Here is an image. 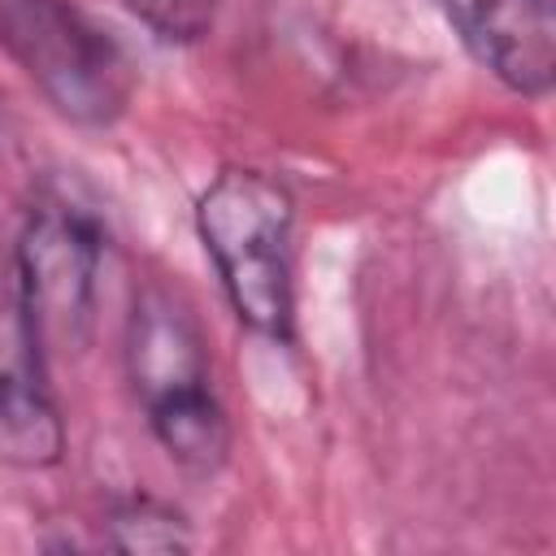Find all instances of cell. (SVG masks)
Masks as SVG:
<instances>
[{"label":"cell","instance_id":"cell-1","mask_svg":"<svg viewBox=\"0 0 556 556\" xmlns=\"http://www.w3.org/2000/svg\"><path fill=\"white\" fill-rule=\"evenodd\" d=\"M126 369L165 456L191 478H213L230 456V421L213 391L204 334L174 291L143 287L135 295Z\"/></svg>","mask_w":556,"mask_h":556},{"label":"cell","instance_id":"cell-8","mask_svg":"<svg viewBox=\"0 0 556 556\" xmlns=\"http://www.w3.org/2000/svg\"><path fill=\"white\" fill-rule=\"evenodd\" d=\"M148 30L169 43H191L213 26L217 0H122Z\"/></svg>","mask_w":556,"mask_h":556},{"label":"cell","instance_id":"cell-7","mask_svg":"<svg viewBox=\"0 0 556 556\" xmlns=\"http://www.w3.org/2000/svg\"><path fill=\"white\" fill-rule=\"evenodd\" d=\"M113 547H122V552H187L191 539L169 508H161L152 500H130L113 513Z\"/></svg>","mask_w":556,"mask_h":556},{"label":"cell","instance_id":"cell-3","mask_svg":"<svg viewBox=\"0 0 556 556\" xmlns=\"http://www.w3.org/2000/svg\"><path fill=\"white\" fill-rule=\"evenodd\" d=\"M0 39L70 122L109 126L122 117L135 87L130 61L70 0H0Z\"/></svg>","mask_w":556,"mask_h":556},{"label":"cell","instance_id":"cell-5","mask_svg":"<svg viewBox=\"0 0 556 556\" xmlns=\"http://www.w3.org/2000/svg\"><path fill=\"white\" fill-rule=\"evenodd\" d=\"M65 430L43 382V348L17 278L0 274V456L26 469L56 465Z\"/></svg>","mask_w":556,"mask_h":556},{"label":"cell","instance_id":"cell-2","mask_svg":"<svg viewBox=\"0 0 556 556\" xmlns=\"http://www.w3.org/2000/svg\"><path fill=\"white\" fill-rule=\"evenodd\" d=\"M291 222V191L261 169H222L195 204V230L217 265L230 308L243 326L278 343L295 330Z\"/></svg>","mask_w":556,"mask_h":556},{"label":"cell","instance_id":"cell-4","mask_svg":"<svg viewBox=\"0 0 556 556\" xmlns=\"http://www.w3.org/2000/svg\"><path fill=\"white\" fill-rule=\"evenodd\" d=\"M104 239L91 213L74 204H43L30 213L17 248V291L39 334V348H78L91 326L96 274H100Z\"/></svg>","mask_w":556,"mask_h":556},{"label":"cell","instance_id":"cell-6","mask_svg":"<svg viewBox=\"0 0 556 556\" xmlns=\"http://www.w3.org/2000/svg\"><path fill=\"white\" fill-rule=\"evenodd\" d=\"M465 48L504 87L521 96H547L556 74V22L552 0H439Z\"/></svg>","mask_w":556,"mask_h":556}]
</instances>
